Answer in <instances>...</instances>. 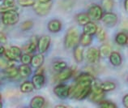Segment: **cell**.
<instances>
[{
  "mask_svg": "<svg viewBox=\"0 0 128 108\" xmlns=\"http://www.w3.org/2000/svg\"><path fill=\"white\" fill-rule=\"evenodd\" d=\"M69 89L70 87L66 85H58L54 89V93L59 98L65 99L69 96Z\"/></svg>",
  "mask_w": 128,
  "mask_h": 108,
  "instance_id": "8992f818",
  "label": "cell"
},
{
  "mask_svg": "<svg viewBox=\"0 0 128 108\" xmlns=\"http://www.w3.org/2000/svg\"><path fill=\"white\" fill-rule=\"evenodd\" d=\"M76 82H91L92 83L94 80V77L90 73H82L77 76Z\"/></svg>",
  "mask_w": 128,
  "mask_h": 108,
  "instance_id": "ffe728a7",
  "label": "cell"
},
{
  "mask_svg": "<svg viewBox=\"0 0 128 108\" xmlns=\"http://www.w3.org/2000/svg\"><path fill=\"white\" fill-rule=\"evenodd\" d=\"M9 64H8V63L5 61L3 59H0V68H3V69H5L6 67H8Z\"/></svg>",
  "mask_w": 128,
  "mask_h": 108,
  "instance_id": "74e56055",
  "label": "cell"
},
{
  "mask_svg": "<svg viewBox=\"0 0 128 108\" xmlns=\"http://www.w3.org/2000/svg\"><path fill=\"white\" fill-rule=\"evenodd\" d=\"M110 61L111 63V64L118 67L121 65L122 63V57H121L120 54L118 53L116 51H113L110 54Z\"/></svg>",
  "mask_w": 128,
  "mask_h": 108,
  "instance_id": "7c38bea8",
  "label": "cell"
},
{
  "mask_svg": "<svg viewBox=\"0 0 128 108\" xmlns=\"http://www.w3.org/2000/svg\"><path fill=\"white\" fill-rule=\"evenodd\" d=\"M90 92H91V85H88V86H86L84 88H83L79 92L78 95L76 97V99L78 100H83L86 98L88 96H89L90 94Z\"/></svg>",
  "mask_w": 128,
  "mask_h": 108,
  "instance_id": "7402d4cb",
  "label": "cell"
},
{
  "mask_svg": "<svg viewBox=\"0 0 128 108\" xmlns=\"http://www.w3.org/2000/svg\"><path fill=\"white\" fill-rule=\"evenodd\" d=\"M124 4H125L126 11H127V10H128V0H125V3H124Z\"/></svg>",
  "mask_w": 128,
  "mask_h": 108,
  "instance_id": "b9f144b4",
  "label": "cell"
},
{
  "mask_svg": "<svg viewBox=\"0 0 128 108\" xmlns=\"http://www.w3.org/2000/svg\"><path fill=\"white\" fill-rule=\"evenodd\" d=\"M59 73L56 76V78L58 81H64V80H66L67 79H69L70 76H72L73 74V70L72 68H64L63 70L58 72Z\"/></svg>",
  "mask_w": 128,
  "mask_h": 108,
  "instance_id": "30bf717a",
  "label": "cell"
},
{
  "mask_svg": "<svg viewBox=\"0 0 128 108\" xmlns=\"http://www.w3.org/2000/svg\"><path fill=\"white\" fill-rule=\"evenodd\" d=\"M66 67H67L66 63L64 61H58V62H55L54 63L53 68H54V70H55L56 72H60V71L66 68Z\"/></svg>",
  "mask_w": 128,
  "mask_h": 108,
  "instance_id": "f546056e",
  "label": "cell"
},
{
  "mask_svg": "<svg viewBox=\"0 0 128 108\" xmlns=\"http://www.w3.org/2000/svg\"><path fill=\"white\" fill-rule=\"evenodd\" d=\"M52 4L50 2L47 3H42L40 1H36L33 4V8L34 11L39 16H46L50 12V9H51Z\"/></svg>",
  "mask_w": 128,
  "mask_h": 108,
  "instance_id": "3957f363",
  "label": "cell"
},
{
  "mask_svg": "<svg viewBox=\"0 0 128 108\" xmlns=\"http://www.w3.org/2000/svg\"><path fill=\"white\" fill-rule=\"evenodd\" d=\"M4 50H5L4 47H3L2 45H0V55H2V54L4 53Z\"/></svg>",
  "mask_w": 128,
  "mask_h": 108,
  "instance_id": "60d3db41",
  "label": "cell"
},
{
  "mask_svg": "<svg viewBox=\"0 0 128 108\" xmlns=\"http://www.w3.org/2000/svg\"><path fill=\"white\" fill-rule=\"evenodd\" d=\"M4 73L5 75L6 76V77H8V78H11V79H13V78H16V76L19 75V72H18V69L16 68V67L14 66H8L6 67L5 70H4Z\"/></svg>",
  "mask_w": 128,
  "mask_h": 108,
  "instance_id": "d6986e66",
  "label": "cell"
},
{
  "mask_svg": "<svg viewBox=\"0 0 128 108\" xmlns=\"http://www.w3.org/2000/svg\"><path fill=\"white\" fill-rule=\"evenodd\" d=\"M90 19V21H98L102 19L103 16V10L98 5H93L88 10V12L87 13Z\"/></svg>",
  "mask_w": 128,
  "mask_h": 108,
  "instance_id": "277c9868",
  "label": "cell"
},
{
  "mask_svg": "<svg viewBox=\"0 0 128 108\" xmlns=\"http://www.w3.org/2000/svg\"><path fill=\"white\" fill-rule=\"evenodd\" d=\"M97 29V26L96 25V24H94L93 22H88L86 25H84V33H87L88 35H94L96 34Z\"/></svg>",
  "mask_w": 128,
  "mask_h": 108,
  "instance_id": "5bb4252c",
  "label": "cell"
},
{
  "mask_svg": "<svg viewBox=\"0 0 128 108\" xmlns=\"http://www.w3.org/2000/svg\"><path fill=\"white\" fill-rule=\"evenodd\" d=\"M36 41H32L31 42H30L29 44L27 46L24 47V50H25V52L26 53H28V54H30V53H32V52H34L36 49Z\"/></svg>",
  "mask_w": 128,
  "mask_h": 108,
  "instance_id": "1f68e13d",
  "label": "cell"
},
{
  "mask_svg": "<svg viewBox=\"0 0 128 108\" xmlns=\"http://www.w3.org/2000/svg\"><path fill=\"white\" fill-rule=\"evenodd\" d=\"M128 41L127 34L125 33H119L116 35L115 42L118 44V45H126Z\"/></svg>",
  "mask_w": 128,
  "mask_h": 108,
  "instance_id": "603a6c76",
  "label": "cell"
},
{
  "mask_svg": "<svg viewBox=\"0 0 128 108\" xmlns=\"http://www.w3.org/2000/svg\"><path fill=\"white\" fill-rule=\"evenodd\" d=\"M33 23L31 21H27L25 22H24L21 25V29L24 30V31H26V30L30 29L32 27Z\"/></svg>",
  "mask_w": 128,
  "mask_h": 108,
  "instance_id": "8d00e7d4",
  "label": "cell"
},
{
  "mask_svg": "<svg viewBox=\"0 0 128 108\" xmlns=\"http://www.w3.org/2000/svg\"><path fill=\"white\" fill-rule=\"evenodd\" d=\"M13 9H16L14 0H3L2 5L0 6V12H5Z\"/></svg>",
  "mask_w": 128,
  "mask_h": 108,
  "instance_id": "ac0fdd59",
  "label": "cell"
},
{
  "mask_svg": "<svg viewBox=\"0 0 128 108\" xmlns=\"http://www.w3.org/2000/svg\"><path fill=\"white\" fill-rule=\"evenodd\" d=\"M92 36L87 34V33H84L81 35V37H80V44H81L83 46H89L90 44L92 43Z\"/></svg>",
  "mask_w": 128,
  "mask_h": 108,
  "instance_id": "4316f807",
  "label": "cell"
},
{
  "mask_svg": "<svg viewBox=\"0 0 128 108\" xmlns=\"http://www.w3.org/2000/svg\"><path fill=\"white\" fill-rule=\"evenodd\" d=\"M34 89H42V87L45 84V76H43V74H36L32 77V81Z\"/></svg>",
  "mask_w": 128,
  "mask_h": 108,
  "instance_id": "8fae6325",
  "label": "cell"
},
{
  "mask_svg": "<svg viewBox=\"0 0 128 108\" xmlns=\"http://www.w3.org/2000/svg\"><path fill=\"white\" fill-rule=\"evenodd\" d=\"M56 107L58 108V107H67V106H63V105H59V106H57Z\"/></svg>",
  "mask_w": 128,
  "mask_h": 108,
  "instance_id": "7bdbcfd3",
  "label": "cell"
},
{
  "mask_svg": "<svg viewBox=\"0 0 128 108\" xmlns=\"http://www.w3.org/2000/svg\"><path fill=\"white\" fill-rule=\"evenodd\" d=\"M20 16L16 9L2 12V21L5 25H14L19 21Z\"/></svg>",
  "mask_w": 128,
  "mask_h": 108,
  "instance_id": "6da1fadb",
  "label": "cell"
},
{
  "mask_svg": "<svg viewBox=\"0 0 128 108\" xmlns=\"http://www.w3.org/2000/svg\"><path fill=\"white\" fill-rule=\"evenodd\" d=\"M100 106L103 108H117V106L114 103L110 102V101H100L99 102Z\"/></svg>",
  "mask_w": 128,
  "mask_h": 108,
  "instance_id": "836d02e7",
  "label": "cell"
},
{
  "mask_svg": "<svg viewBox=\"0 0 128 108\" xmlns=\"http://www.w3.org/2000/svg\"><path fill=\"white\" fill-rule=\"evenodd\" d=\"M2 106V102H0V108H1Z\"/></svg>",
  "mask_w": 128,
  "mask_h": 108,
  "instance_id": "ee69618b",
  "label": "cell"
},
{
  "mask_svg": "<svg viewBox=\"0 0 128 108\" xmlns=\"http://www.w3.org/2000/svg\"><path fill=\"white\" fill-rule=\"evenodd\" d=\"M74 57L77 63H81L83 61V49L80 46H76L74 50Z\"/></svg>",
  "mask_w": 128,
  "mask_h": 108,
  "instance_id": "d4e9b609",
  "label": "cell"
},
{
  "mask_svg": "<svg viewBox=\"0 0 128 108\" xmlns=\"http://www.w3.org/2000/svg\"><path fill=\"white\" fill-rule=\"evenodd\" d=\"M50 44V38L49 36L45 35V36L41 37V38L38 39V43H36L40 53L42 54L44 52H46L49 48Z\"/></svg>",
  "mask_w": 128,
  "mask_h": 108,
  "instance_id": "9c48e42d",
  "label": "cell"
},
{
  "mask_svg": "<svg viewBox=\"0 0 128 108\" xmlns=\"http://www.w3.org/2000/svg\"><path fill=\"white\" fill-rule=\"evenodd\" d=\"M19 4L22 7H31L35 3L34 0H18Z\"/></svg>",
  "mask_w": 128,
  "mask_h": 108,
  "instance_id": "d590c367",
  "label": "cell"
},
{
  "mask_svg": "<svg viewBox=\"0 0 128 108\" xmlns=\"http://www.w3.org/2000/svg\"><path fill=\"white\" fill-rule=\"evenodd\" d=\"M34 89L33 84L30 81H24L20 85V91L22 93H30Z\"/></svg>",
  "mask_w": 128,
  "mask_h": 108,
  "instance_id": "484cf974",
  "label": "cell"
},
{
  "mask_svg": "<svg viewBox=\"0 0 128 108\" xmlns=\"http://www.w3.org/2000/svg\"><path fill=\"white\" fill-rule=\"evenodd\" d=\"M48 29L51 33H58L62 29V23L58 20H53L49 22Z\"/></svg>",
  "mask_w": 128,
  "mask_h": 108,
  "instance_id": "9a60e30c",
  "label": "cell"
},
{
  "mask_svg": "<svg viewBox=\"0 0 128 108\" xmlns=\"http://www.w3.org/2000/svg\"><path fill=\"white\" fill-rule=\"evenodd\" d=\"M102 6L106 11H111L114 7L113 0H102Z\"/></svg>",
  "mask_w": 128,
  "mask_h": 108,
  "instance_id": "d6a6232c",
  "label": "cell"
},
{
  "mask_svg": "<svg viewBox=\"0 0 128 108\" xmlns=\"http://www.w3.org/2000/svg\"><path fill=\"white\" fill-rule=\"evenodd\" d=\"M18 72L20 76L24 77V78H25V77H28L31 75L32 69H31V67L28 66V64H22L19 67Z\"/></svg>",
  "mask_w": 128,
  "mask_h": 108,
  "instance_id": "e0dca14e",
  "label": "cell"
},
{
  "mask_svg": "<svg viewBox=\"0 0 128 108\" xmlns=\"http://www.w3.org/2000/svg\"><path fill=\"white\" fill-rule=\"evenodd\" d=\"M0 1H1V0H0Z\"/></svg>",
  "mask_w": 128,
  "mask_h": 108,
  "instance_id": "bcb514c9",
  "label": "cell"
},
{
  "mask_svg": "<svg viewBox=\"0 0 128 108\" xmlns=\"http://www.w3.org/2000/svg\"><path fill=\"white\" fill-rule=\"evenodd\" d=\"M44 63V56L42 55V54H38V55H34L32 57L31 62L30 63L32 64L33 67H40Z\"/></svg>",
  "mask_w": 128,
  "mask_h": 108,
  "instance_id": "2e32d148",
  "label": "cell"
},
{
  "mask_svg": "<svg viewBox=\"0 0 128 108\" xmlns=\"http://www.w3.org/2000/svg\"><path fill=\"white\" fill-rule=\"evenodd\" d=\"M100 87L102 88V89L104 92H110V91H112L116 88V85L114 82L111 81H106L103 82L100 85Z\"/></svg>",
  "mask_w": 128,
  "mask_h": 108,
  "instance_id": "cb8c5ba5",
  "label": "cell"
},
{
  "mask_svg": "<svg viewBox=\"0 0 128 108\" xmlns=\"http://www.w3.org/2000/svg\"><path fill=\"white\" fill-rule=\"evenodd\" d=\"M96 36H97V38L100 42H103L105 41L106 38V33L105 32V30H104L102 28H100V27H97V29H96Z\"/></svg>",
  "mask_w": 128,
  "mask_h": 108,
  "instance_id": "4dcf8cb0",
  "label": "cell"
},
{
  "mask_svg": "<svg viewBox=\"0 0 128 108\" xmlns=\"http://www.w3.org/2000/svg\"><path fill=\"white\" fill-rule=\"evenodd\" d=\"M79 42V33L76 29H70L65 38V46L66 48H72Z\"/></svg>",
  "mask_w": 128,
  "mask_h": 108,
  "instance_id": "7a4b0ae2",
  "label": "cell"
},
{
  "mask_svg": "<svg viewBox=\"0 0 128 108\" xmlns=\"http://www.w3.org/2000/svg\"><path fill=\"white\" fill-rule=\"evenodd\" d=\"M102 20L106 25L109 26V27H112V26H114L117 24L118 16L116 14H114V13H113V12H108L106 13L105 15L102 16Z\"/></svg>",
  "mask_w": 128,
  "mask_h": 108,
  "instance_id": "ba28073f",
  "label": "cell"
},
{
  "mask_svg": "<svg viewBox=\"0 0 128 108\" xmlns=\"http://www.w3.org/2000/svg\"><path fill=\"white\" fill-rule=\"evenodd\" d=\"M1 99H2V95H1V93H0V101H1Z\"/></svg>",
  "mask_w": 128,
  "mask_h": 108,
  "instance_id": "f6af8a7d",
  "label": "cell"
},
{
  "mask_svg": "<svg viewBox=\"0 0 128 108\" xmlns=\"http://www.w3.org/2000/svg\"><path fill=\"white\" fill-rule=\"evenodd\" d=\"M123 105L126 108L128 107V94H126V96L123 97Z\"/></svg>",
  "mask_w": 128,
  "mask_h": 108,
  "instance_id": "ab89813d",
  "label": "cell"
},
{
  "mask_svg": "<svg viewBox=\"0 0 128 108\" xmlns=\"http://www.w3.org/2000/svg\"><path fill=\"white\" fill-rule=\"evenodd\" d=\"M31 59H32V56L28 53L21 55V56H20V60H21V63L23 64H28V63H30V62H31Z\"/></svg>",
  "mask_w": 128,
  "mask_h": 108,
  "instance_id": "e575fe53",
  "label": "cell"
},
{
  "mask_svg": "<svg viewBox=\"0 0 128 108\" xmlns=\"http://www.w3.org/2000/svg\"><path fill=\"white\" fill-rule=\"evenodd\" d=\"M3 54L6 59H8L11 61H15L21 56L22 51L18 46H11L9 49H5Z\"/></svg>",
  "mask_w": 128,
  "mask_h": 108,
  "instance_id": "5b68a950",
  "label": "cell"
},
{
  "mask_svg": "<svg viewBox=\"0 0 128 108\" xmlns=\"http://www.w3.org/2000/svg\"><path fill=\"white\" fill-rule=\"evenodd\" d=\"M76 22L78 23L80 25H84L88 22L90 21V19L87 13H80V14H78L76 16Z\"/></svg>",
  "mask_w": 128,
  "mask_h": 108,
  "instance_id": "44dd1931",
  "label": "cell"
},
{
  "mask_svg": "<svg viewBox=\"0 0 128 108\" xmlns=\"http://www.w3.org/2000/svg\"><path fill=\"white\" fill-rule=\"evenodd\" d=\"M86 56H87L88 61L91 63H98V61L100 60V58L99 50L95 48V47H92V48H89L88 50Z\"/></svg>",
  "mask_w": 128,
  "mask_h": 108,
  "instance_id": "52a82bcc",
  "label": "cell"
},
{
  "mask_svg": "<svg viewBox=\"0 0 128 108\" xmlns=\"http://www.w3.org/2000/svg\"><path fill=\"white\" fill-rule=\"evenodd\" d=\"M45 98L42 96H36L32 99L30 102V106L32 108H42L45 105Z\"/></svg>",
  "mask_w": 128,
  "mask_h": 108,
  "instance_id": "4fadbf2b",
  "label": "cell"
},
{
  "mask_svg": "<svg viewBox=\"0 0 128 108\" xmlns=\"http://www.w3.org/2000/svg\"><path fill=\"white\" fill-rule=\"evenodd\" d=\"M0 43L1 44H5L6 43V37L5 33L0 32Z\"/></svg>",
  "mask_w": 128,
  "mask_h": 108,
  "instance_id": "f35d334b",
  "label": "cell"
},
{
  "mask_svg": "<svg viewBox=\"0 0 128 108\" xmlns=\"http://www.w3.org/2000/svg\"><path fill=\"white\" fill-rule=\"evenodd\" d=\"M99 52H100V55L102 57H106L109 56L110 54L111 53V48L109 45L105 44V45H102L100 47L99 49Z\"/></svg>",
  "mask_w": 128,
  "mask_h": 108,
  "instance_id": "83f0119b",
  "label": "cell"
},
{
  "mask_svg": "<svg viewBox=\"0 0 128 108\" xmlns=\"http://www.w3.org/2000/svg\"><path fill=\"white\" fill-rule=\"evenodd\" d=\"M104 93H92L90 92V98L94 102H99L102 101L104 97Z\"/></svg>",
  "mask_w": 128,
  "mask_h": 108,
  "instance_id": "f1b7e54d",
  "label": "cell"
}]
</instances>
